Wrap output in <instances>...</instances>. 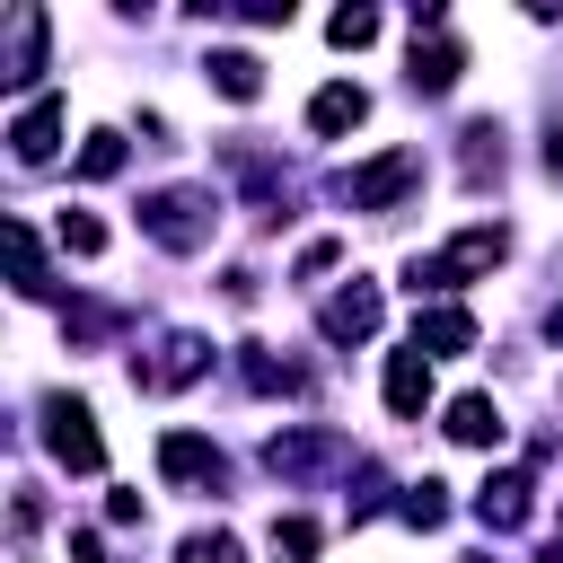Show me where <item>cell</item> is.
<instances>
[{"label": "cell", "mask_w": 563, "mask_h": 563, "mask_svg": "<svg viewBox=\"0 0 563 563\" xmlns=\"http://www.w3.org/2000/svg\"><path fill=\"white\" fill-rule=\"evenodd\" d=\"M413 176H422V158H413V150H387L378 167H361V176H343L334 194H343L352 211H378V202H396V194H405Z\"/></svg>", "instance_id": "6da1fadb"}, {"label": "cell", "mask_w": 563, "mask_h": 563, "mask_svg": "<svg viewBox=\"0 0 563 563\" xmlns=\"http://www.w3.org/2000/svg\"><path fill=\"white\" fill-rule=\"evenodd\" d=\"M211 211V194H150L141 202V220H150V238H167V246H202V220Z\"/></svg>", "instance_id": "7a4b0ae2"}, {"label": "cell", "mask_w": 563, "mask_h": 563, "mask_svg": "<svg viewBox=\"0 0 563 563\" xmlns=\"http://www.w3.org/2000/svg\"><path fill=\"white\" fill-rule=\"evenodd\" d=\"M44 413H53V457H62V466H79V475H97V466H106V440L88 431V405L53 396Z\"/></svg>", "instance_id": "3957f363"}, {"label": "cell", "mask_w": 563, "mask_h": 563, "mask_svg": "<svg viewBox=\"0 0 563 563\" xmlns=\"http://www.w3.org/2000/svg\"><path fill=\"white\" fill-rule=\"evenodd\" d=\"M422 405H431V361L405 343V352H387V413H396V422H413Z\"/></svg>", "instance_id": "277c9868"}, {"label": "cell", "mask_w": 563, "mask_h": 563, "mask_svg": "<svg viewBox=\"0 0 563 563\" xmlns=\"http://www.w3.org/2000/svg\"><path fill=\"white\" fill-rule=\"evenodd\" d=\"M53 141H62V97H35V106L9 123V150H18L26 167H44V158H53Z\"/></svg>", "instance_id": "5b68a950"}, {"label": "cell", "mask_w": 563, "mask_h": 563, "mask_svg": "<svg viewBox=\"0 0 563 563\" xmlns=\"http://www.w3.org/2000/svg\"><path fill=\"white\" fill-rule=\"evenodd\" d=\"M158 475H167V484H202V475H220V449H211L202 431H167V440H158Z\"/></svg>", "instance_id": "8992f818"}, {"label": "cell", "mask_w": 563, "mask_h": 563, "mask_svg": "<svg viewBox=\"0 0 563 563\" xmlns=\"http://www.w3.org/2000/svg\"><path fill=\"white\" fill-rule=\"evenodd\" d=\"M501 246H510L501 229H457V238L440 246V264H449V282H466V273H493V264H501Z\"/></svg>", "instance_id": "52a82bcc"}, {"label": "cell", "mask_w": 563, "mask_h": 563, "mask_svg": "<svg viewBox=\"0 0 563 563\" xmlns=\"http://www.w3.org/2000/svg\"><path fill=\"white\" fill-rule=\"evenodd\" d=\"M466 343H475V317H466V308H431V317H413V352H422V361L466 352Z\"/></svg>", "instance_id": "ba28073f"}, {"label": "cell", "mask_w": 563, "mask_h": 563, "mask_svg": "<svg viewBox=\"0 0 563 563\" xmlns=\"http://www.w3.org/2000/svg\"><path fill=\"white\" fill-rule=\"evenodd\" d=\"M35 70H44V18H35V9H18V18H9V70H0V79H9V88H26Z\"/></svg>", "instance_id": "9c48e42d"}, {"label": "cell", "mask_w": 563, "mask_h": 563, "mask_svg": "<svg viewBox=\"0 0 563 563\" xmlns=\"http://www.w3.org/2000/svg\"><path fill=\"white\" fill-rule=\"evenodd\" d=\"M361 114H369V97H361L352 79H334V88H317V106H308V132H325V141H334V132H352Z\"/></svg>", "instance_id": "30bf717a"}, {"label": "cell", "mask_w": 563, "mask_h": 563, "mask_svg": "<svg viewBox=\"0 0 563 563\" xmlns=\"http://www.w3.org/2000/svg\"><path fill=\"white\" fill-rule=\"evenodd\" d=\"M369 325H378V290H369V282H352V290L325 299V334H334V343H352V334H369Z\"/></svg>", "instance_id": "8fae6325"}, {"label": "cell", "mask_w": 563, "mask_h": 563, "mask_svg": "<svg viewBox=\"0 0 563 563\" xmlns=\"http://www.w3.org/2000/svg\"><path fill=\"white\" fill-rule=\"evenodd\" d=\"M449 440H466V449H501V405H493V396H457V405H449Z\"/></svg>", "instance_id": "7c38bea8"}, {"label": "cell", "mask_w": 563, "mask_h": 563, "mask_svg": "<svg viewBox=\"0 0 563 563\" xmlns=\"http://www.w3.org/2000/svg\"><path fill=\"white\" fill-rule=\"evenodd\" d=\"M457 70H466V53H457V44H449V35H431V44H422V35H413V70H405V79H413V88H431V97H440V88H449V79H457Z\"/></svg>", "instance_id": "4fadbf2b"}, {"label": "cell", "mask_w": 563, "mask_h": 563, "mask_svg": "<svg viewBox=\"0 0 563 563\" xmlns=\"http://www.w3.org/2000/svg\"><path fill=\"white\" fill-rule=\"evenodd\" d=\"M475 519H484V528H519V519H528V475H493V484L475 493Z\"/></svg>", "instance_id": "5bb4252c"}, {"label": "cell", "mask_w": 563, "mask_h": 563, "mask_svg": "<svg viewBox=\"0 0 563 563\" xmlns=\"http://www.w3.org/2000/svg\"><path fill=\"white\" fill-rule=\"evenodd\" d=\"M211 88H220V97H238V106H246V97H255V88H264V62H255V53H211Z\"/></svg>", "instance_id": "9a60e30c"}, {"label": "cell", "mask_w": 563, "mask_h": 563, "mask_svg": "<svg viewBox=\"0 0 563 563\" xmlns=\"http://www.w3.org/2000/svg\"><path fill=\"white\" fill-rule=\"evenodd\" d=\"M317 554V519H273V563H308Z\"/></svg>", "instance_id": "2e32d148"}, {"label": "cell", "mask_w": 563, "mask_h": 563, "mask_svg": "<svg viewBox=\"0 0 563 563\" xmlns=\"http://www.w3.org/2000/svg\"><path fill=\"white\" fill-rule=\"evenodd\" d=\"M405 519H413V528H440V519H449V484H431V475H422V484L405 493Z\"/></svg>", "instance_id": "e0dca14e"}, {"label": "cell", "mask_w": 563, "mask_h": 563, "mask_svg": "<svg viewBox=\"0 0 563 563\" xmlns=\"http://www.w3.org/2000/svg\"><path fill=\"white\" fill-rule=\"evenodd\" d=\"M176 563H238V537H229V528H202V537L176 545Z\"/></svg>", "instance_id": "ac0fdd59"}, {"label": "cell", "mask_w": 563, "mask_h": 563, "mask_svg": "<svg viewBox=\"0 0 563 563\" xmlns=\"http://www.w3.org/2000/svg\"><path fill=\"white\" fill-rule=\"evenodd\" d=\"M123 167V141L114 132H88V150H79V176H114Z\"/></svg>", "instance_id": "d6986e66"}, {"label": "cell", "mask_w": 563, "mask_h": 563, "mask_svg": "<svg viewBox=\"0 0 563 563\" xmlns=\"http://www.w3.org/2000/svg\"><path fill=\"white\" fill-rule=\"evenodd\" d=\"M325 35H334V44H352V53H361V44H369V35H378V18H369V9H334V26H325Z\"/></svg>", "instance_id": "ffe728a7"}, {"label": "cell", "mask_w": 563, "mask_h": 563, "mask_svg": "<svg viewBox=\"0 0 563 563\" xmlns=\"http://www.w3.org/2000/svg\"><path fill=\"white\" fill-rule=\"evenodd\" d=\"M62 246H70V255H97V246H106V229H97L88 211H62Z\"/></svg>", "instance_id": "44dd1931"}, {"label": "cell", "mask_w": 563, "mask_h": 563, "mask_svg": "<svg viewBox=\"0 0 563 563\" xmlns=\"http://www.w3.org/2000/svg\"><path fill=\"white\" fill-rule=\"evenodd\" d=\"M545 563H563V537H554V545H545Z\"/></svg>", "instance_id": "7402d4cb"}, {"label": "cell", "mask_w": 563, "mask_h": 563, "mask_svg": "<svg viewBox=\"0 0 563 563\" xmlns=\"http://www.w3.org/2000/svg\"><path fill=\"white\" fill-rule=\"evenodd\" d=\"M554 334H563V308H554Z\"/></svg>", "instance_id": "603a6c76"}]
</instances>
